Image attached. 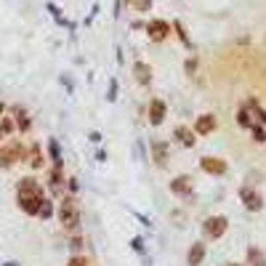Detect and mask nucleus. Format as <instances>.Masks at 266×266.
<instances>
[{
    "label": "nucleus",
    "mask_w": 266,
    "mask_h": 266,
    "mask_svg": "<svg viewBox=\"0 0 266 266\" xmlns=\"http://www.w3.org/2000/svg\"><path fill=\"white\" fill-rule=\"evenodd\" d=\"M43 200H45V194H43V187H40L38 179L24 176L16 184V202L27 216H38V208Z\"/></svg>",
    "instance_id": "f257e3e1"
},
{
    "label": "nucleus",
    "mask_w": 266,
    "mask_h": 266,
    "mask_svg": "<svg viewBox=\"0 0 266 266\" xmlns=\"http://www.w3.org/2000/svg\"><path fill=\"white\" fill-rule=\"evenodd\" d=\"M21 160H27V149L21 141H8L6 146H0V168L8 170V168H14L16 163H21Z\"/></svg>",
    "instance_id": "f03ea898"
},
{
    "label": "nucleus",
    "mask_w": 266,
    "mask_h": 266,
    "mask_svg": "<svg viewBox=\"0 0 266 266\" xmlns=\"http://www.w3.org/2000/svg\"><path fill=\"white\" fill-rule=\"evenodd\" d=\"M59 221L67 232H75L77 224H80V211H77V202L72 197H62L59 202Z\"/></svg>",
    "instance_id": "7ed1b4c3"
},
{
    "label": "nucleus",
    "mask_w": 266,
    "mask_h": 266,
    "mask_svg": "<svg viewBox=\"0 0 266 266\" xmlns=\"http://www.w3.org/2000/svg\"><path fill=\"white\" fill-rule=\"evenodd\" d=\"M226 218L224 216H211V218H205V224H202V234L208 240H221L224 232H226Z\"/></svg>",
    "instance_id": "20e7f679"
},
{
    "label": "nucleus",
    "mask_w": 266,
    "mask_h": 266,
    "mask_svg": "<svg viewBox=\"0 0 266 266\" xmlns=\"http://www.w3.org/2000/svg\"><path fill=\"white\" fill-rule=\"evenodd\" d=\"M240 197H242V202H245V208H248V211H253V213H256V211H261V208H263V197H261V192L250 189V187H245V189H242V192H240Z\"/></svg>",
    "instance_id": "39448f33"
},
{
    "label": "nucleus",
    "mask_w": 266,
    "mask_h": 266,
    "mask_svg": "<svg viewBox=\"0 0 266 266\" xmlns=\"http://www.w3.org/2000/svg\"><path fill=\"white\" fill-rule=\"evenodd\" d=\"M200 168L205 173H211V176H224V173H226V163L221 157H202L200 160Z\"/></svg>",
    "instance_id": "423d86ee"
},
{
    "label": "nucleus",
    "mask_w": 266,
    "mask_h": 266,
    "mask_svg": "<svg viewBox=\"0 0 266 266\" xmlns=\"http://www.w3.org/2000/svg\"><path fill=\"white\" fill-rule=\"evenodd\" d=\"M216 125H218V120H216V114H200L197 117V123H194V133H200V136H208V133H213L216 131Z\"/></svg>",
    "instance_id": "0eeeda50"
},
{
    "label": "nucleus",
    "mask_w": 266,
    "mask_h": 266,
    "mask_svg": "<svg viewBox=\"0 0 266 266\" xmlns=\"http://www.w3.org/2000/svg\"><path fill=\"white\" fill-rule=\"evenodd\" d=\"M146 32H149V38L152 40H165L168 38V32H170V24L168 21H163V19H155V21H149V27H146Z\"/></svg>",
    "instance_id": "6e6552de"
},
{
    "label": "nucleus",
    "mask_w": 266,
    "mask_h": 266,
    "mask_svg": "<svg viewBox=\"0 0 266 266\" xmlns=\"http://www.w3.org/2000/svg\"><path fill=\"white\" fill-rule=\"evenodd\" d=\"M11 114H14V123H16V131L19 133H27L32 128V120L27 117V109L24 107H19V104H16V107H11Z\"/></svg>",
    "instance_id": "1a4fd4ad"
},
{
    "label": "nucleus",
    "mask_w": 266,
    "mask_h": 266,
    "mask_svg": "<svg viewBox=\"0 0 266 266\" xmlns=\"http://www.w3.org/2000/svg\"><path fill=\"white\" fill-rule=\"evenodd\" d=\"M165 101H160V99H152V101H149V123H152V125H160V123H163L165 120Z\"/></svg>",
    "instance_id": "9d476101"
},
{
    "label": "nucleus",
    "mask_w": 266,
    "mask_h": 266,
    "mask_svg": "<svg viewBox=\"0 0 266 266\" xmlns=\"http://www.w3.org/2000/svg\"><path fill=\"white\" fill-rule=\"evenodd\" d=\"M192 189H194L192 176H176L170 181V192L173 194H192Z\"/></svg>",
    "instance_id": "9b49d317"
},
{
    "label": "nucleus",
    "mask_w": 266,
    "mask_h": 266,
    "mask_svg": "<svg viewBox=\"0 0 266 266\" xmlns=\"http://www.w3.org/2000/svg\"><path fill=\"white\" fill-rule=\"evenodd\" d=\"M168 155H170V144L165 141H152V157L157 165H165L168 163Z\"/></svg>",
    "instance_id": "f8f14e48"
},
{
    "label": "nucleus",
    "mask_w": 266,
    "mask_h": 266,
    "mask_svg": "<svg viewBox=\"0 0 266 266\" xmlns=\"http://www.w3.org/2000/svg\"><path fill=\"white\" fill-rule=\"evenodd\" d=\"M133 75H136V80H138L141 85H149V83H152V67L144 64V62H136V64H133Z\"/></svg>",
    "instance_id": "ddd939ff"
},
{
    "label": "nucleus",
    "mask_w": 266,
    "mask_h": 266,
    "mask_svg": "<svg viewBox=\"0 0 266 266\" xmlns=\"http://www.w3.org/2000/svg\"><path fill=\"white\" fill-rule=\"evenodd\" d=\"M205 261V245L202 242H194V245L189 248V253H187V263L189 266H200Z\"/></svg>",
    "instance_id": "4468645a"
},
{
    "label": "nucleus",
    "mask_w": 266,
    "mask_h": 266,
    "mask_svg": "<svg viewBox=\"0 0 266 266\" xmlns=\"http://www.w3.org/2000/svg\"><path fill=\"white\" fill-rule=\"evenodd\" d=\"M48 184H51L53 194H62V197H64V176H62V168H53V170H51Z\"/></svg>",
    "instance_id": "2eb2a0df"
},
{
    "label": "nucleus",
    "mask_w": 266,
    "mask_h": 266,
    "mask_svg": "<svg viewBox=\"0 0 266 266\" xmlns=\"http://www.w3.org/2000/svg\"><path fill=\"white\" fill-rule=\"evenodd\" d=\"M176 138L184 146H194V141H197V138H194V131L189 128V125H179V128H176Z\"/></svg>",
    "instance_id": "dca6fc26"
},
{
    "label": "nucleus",
    "mask_w": 266,
    "mask_h": 266,
    "mask_svg": "<svg viewBox=\"0 0 266 266\" xmlns=\"http://www.w3.org/2000/svg\"><path fill=\"white\" fill-rule=\"evenodd\" d=\"M245 266H266L263 250L256 248V245H250V248H248V263H245Z\"/></svg>",
    "instance_id": "f3484780"
},
{
    "label": "nucleus",
    "mask_w": 266,
    "mask_h": 266,
    "mask_svg": "<svg viewBox=\"0 0 266 266\" xmlns=\"http://www.w3.org/2000/svg\"><path fill=\"white\" fill-rule=\"evenodd\" d=\"M245 109L250 112V117H253V123H266V109H261V104L256 101V99H250L248 104H245Z\"/></svg>",
    "instance_id": "a211bd4d"
},
{
    "label": "nucleus",
    "mask_w": 266,
    "mask_h": 266,
    "mask_svg": "<svg viewBox=\"0 0 266 266\" xmlns=\"http://www.w3.org/2000/svg\"><path fill=\"white\" fill-rule=\"evenodd\" d=\"M14 131H16V123H14V117H0V138H8V136H14Z\"/></svg>",
    "instance_id": "6ab92c4d"
},
{
    "label": "nucleus",
    "mask_w": 266,
    "mask_h": 266,
    "mask_svg": "<svg viewBox=\"0 0 266 266\" xmlns=\"http://www.w3.org/2000/svg\"><path fill=\"white\" fill-rule=\"evenodd\" d=\"M27 160H29V165L38 170V168H43V152H40V146L35 144L32 149H29V155H27Z\"/></svg>",
    "instance_id": "aec40b11"
},
{
    "label": "nucleus",
    "mask_w": 266,
    "mask_h": 266,
    "mask_svg": "<svg viewBox=\"0 0 266 266\" xmlns=\"http://www.w3.org/2000/svg\"><path fill=\"white\" fill-rule=\"evenodd\" d=\"M152 3H155V0H128V6L133 11H138V14H146V11L152 8Z\"/></svg>",
    "instance_id": "412c9836"
},
{
    "label": "nucleus",
    "mask_w": 266,
    "mask_h": 266,
    "mask_svg": "<svg viewBox=\"0 0 266 266\" xmlns=\"http://www.w3.org/2000/svg\"><path fill=\"white\" fill-rule=\"evenodd\" d=\"M53 216V202L45 197L43 202H40V208H38V218H51Z\"/></svg>",
    "instance_id": "4be33fe9"
},
{
    "label": "nucleus",
    "mask_w": 266,
    "mask_h": 266,
    "mask_svg": "<svg viewBox=\"0 0 266 266\" xmlns=\"http://www.w3.org/2000/svg\"><path fill=\"white\" fill-rule=\"evenodd\" d=\"M48 152H51V160H53V168H62V155H59V144L53 141H48Z\"/></svg>",
    "instance_id": "5701e85b"
},
{
    "label": "nucleus",
    "mask_w": 266,
    "mask_h": 266,
    "mask_svg": "<svg viewBox=\"0 0 266 266\" xmlns=\"http://www.w3.org/2000/svg\"><path fill=\"white\" fill-rule=\"evenodd\" d=\"M237 123L242 125V128H253V125H256V123H253V117H250V112H248L245 107L240 109V114H237Z\"/></svg>",
    "instance_id": "b1692460"
},
{
    "label": "nucleus",
    "mask_w": 266,
    "mask_h": 266,
    "mask_svg": "<svg viewBox=\"0 0 266 266\" xmlns=\"http://www.w3.org/2000/svg\"><path fill=\"white\" fill-rule=\"evenodd\" d=\"M67 266H91V261H88L85 256H72Z\"/></svg>",
    "instance_id": "393cba45"
},
{
    "label": "nucleus",
    "mask_w": 266,
    "mask_h": 266,
    "mask_svg": "<svg viewBox=\"0 0 266 266\" xmlns=\"http://www.w3.org/2000/svg\"><path fill=\"white\" fill-rule=\"evenodd\" d=\"M253 138H256V141H266V133H263V128H261V125H253Z\"/></svg>",
    "instance_id": "a878e982"
},
{
    "label": "nucleus",
    "mask_w": 266,
    "mask_h": 266,
    "mask_svg": "<svg viewBox=\"0 0 266 266\" xmlns=\"http://www.w3.org/2000/svg\"><path fill=\"white\" fill-rule=\"evenodd\" d=\"M173 27H176V32H179V38H181L184 43H187V45H189V38H187V32H184V24H181V21H176V24H173Z\"/></svg>",
    "instance_id": "bb28decb"
},
{
    "label": "nucleus",
    "mask_w": 266,
    "mask_h": 266,
    "mask_svg": "<svg viewBox=\"0 0 266 266\" xmlns=\"http://www.w3.org/2000/svg\"><path fill=\"white\" fill-rule=\"evenodd\" d=\"M194 69H197V62H194V59H189V62H187V72L192 75V72H194Z\"/></svg>",
    "instance_id": "cd10ccee"
},
{
    "label": "nucleus",
    "mask_w": 266,
    "mask_h": 266,
    "mask_svg": "<svg viewBox=\"0 0 266 266\" xmlns=\"http://www.w3.org/2000/svg\"><path fill=\"white\" fill-rule=\"evenodd\" d=\"M3 114H6V104L0 101V117H3Z\"/></svg>",
    "instance_id": "c85d7f7f"
},
{
    "label": "nucleus",
    "mask_w": 266,
    "mask_h": 266,
    "mask_svg": "<svg viewBox=\"0 0 266 266\" xmlns=\"http://www.w3.org/2000/svg\"><path fill=\"white\" fill-rule=\"evenodd\" d=\"M226 266H245V263H237V261H234V263H226Z\"/></svg>",
    "instance_id": "c756f323"
},
{
    "label": "nucleus",
    "mask_w": 266,
    "mask_h": 266,
    "mask_svg": "<svg viewBox=\"0 0 266 266\" xmlns=\"http://www.w3.org/2000/svg\"><path fill=\"white\" fill-rule=\"evenodd\" d=\"M6 266H16V263H14V261H11V263H6Z\"/></svg>",
    "instance_id": "7c9ffc66"
}]
</instances>
